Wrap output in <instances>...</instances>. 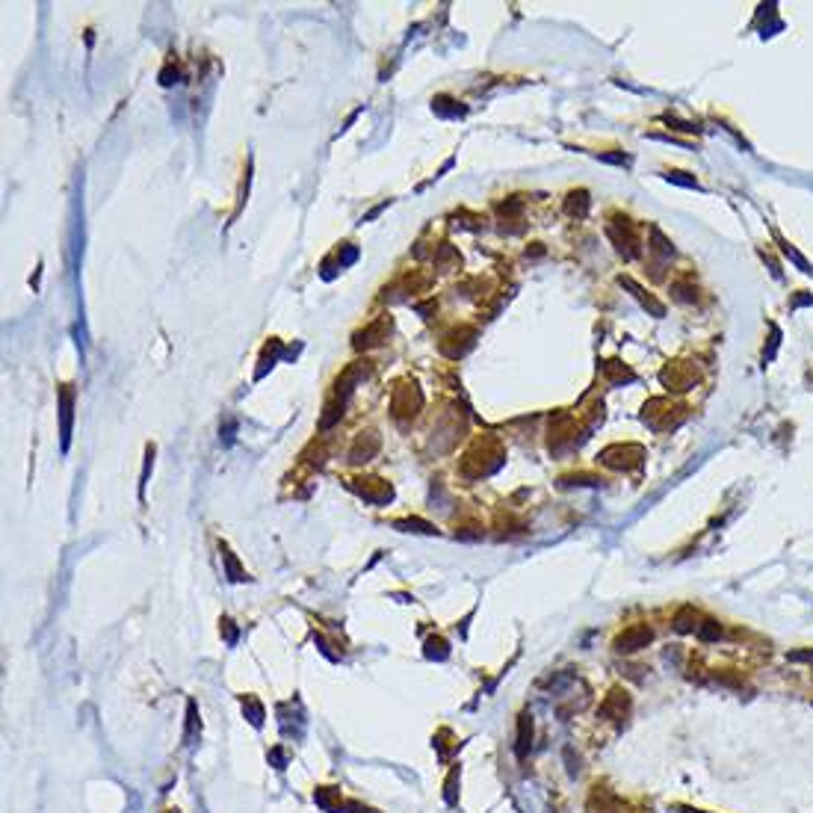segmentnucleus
I'll list each match as a JSON object with an SVG mask.
<instances>
[{
  "instance_id": "f257e3e1",
  "label": "nucleus",
  "mask_w": 813,
  "mask_h": 813,
  "mask_svg": "<svg viewBox=\"0 0 813 813\" xmlns=\"http://www.w3.org/2000/svg\"><path fill=\"white\" fill-rule=\"evenodd\" d=\"M645 642H651V630H648V627H633V630H627L624 636L618 639V651H636V648H642Z\"/></svg>"
}]
</instances>
